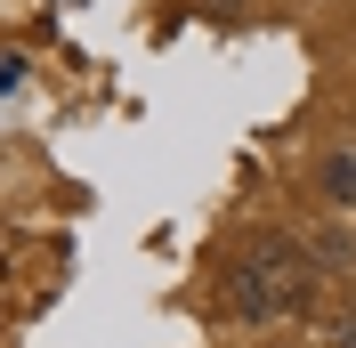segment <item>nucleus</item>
Instances as JSON below:
<instances>
[{"mask_svg":"<svg viewBox=\"0 0 356 348\" xmlns=\"http://www.w3.org/2000/svg\"><path fill=\"white\" fill-rule=\"evenodd\" d=\"M308 243H284V235H267L251 243L243 260L227 267V308L243 316V324H284V316H300L308 308Z\"/></svg>","mask_w":356,"mask_h":348,"instance_id":"obj_1","label":"nucleus"},{"mask_svg":"<svg viewBox=\"0 0 356 348\" xmlns=\"http://www.w3.org/2000/svg\"><path fill=\"white\" fill-rule=\"evenodd\" d=\"M324 340H332V348H356V316H340V324L324 332Z\"/></svg>","mask_w":356,"mask_h":348,"instance_id":"obj_3","label":"nucleus"},{"mask_svg":"<svg viewBox=\"0 0 356 348\" xmlns=\"http://www.w3.org/2000/svg\"><path fill=\"white\" fill-rule=\"evenodd\" d=\"M324 187H332V203H356V162H348V154L324 171Z\"/></svg>","mask_w":356,"mask_h":348,"instance_id":"obj_2","label":"nucleus"}]
</instances>
